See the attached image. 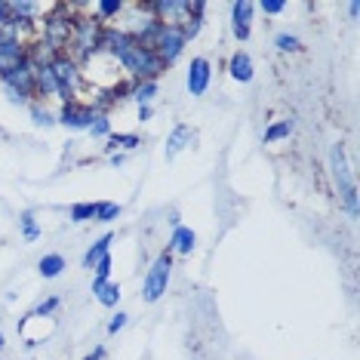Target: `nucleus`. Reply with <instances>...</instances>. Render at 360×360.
Returning <instances> with one entry per match:
<instances>
[{
  "label": "nucleus",
  "instance_id": "f704fd0d",
  "mask_svg": "<svg viewBox=\"0 0 360 360\" xmlns=\"http://www.w3.org/2000/svg\"><path fill=\"white\" fill-rule=\"evenodd\" d=\"M151 117H154V108H151V105H139V120H142V124H148Z\"/></svg>",
  "mask_w": 360,
  "mask_h": 360
},
{
  "label": "nucleus",
  "instance_id": "79ce46f5",
  "mask_svg": "<svg viewBox=\"0 0 360 360\" xmlns=\"http://www.w3.org/2000/svg\"><path fill=\"white\" fill-rule=\"evenodd\" d=\"M0 360H4V357H0Z\"/></svg>",
  "mask_w": 360,
  "mask_h": 360
},
{
  "label": "nucleus",
  "instance_id": "bb28decb",
  "mask_svg": "<svg viewBox=\"0 0 360 360\" xmlns=\"http://www.w3.org/2000/svg\"><path fill=\"white\" fill-rule=\"evenodd\" d=\"M120 212H124V207H120L117 200H99L96 203V222L99 225H111L120 219Z\"/></svg>",
  "mask_w": 360,
  "mask_h": 360
},
{
  "label": "nucleus",
  "instance_id": "412c9836",
  "mask_svg": "<svg viewBox=\"0 0 360 360\" xmlns=\"http://www.w3.org/2000/svg\"><path fill=\"white\" fill-rule=\"evenodd\" d=\"M139 145H142V139H139L136 133H111L108 139H105V154H127V151H136Z\"/></svg>",
  "mask_w": 360,
  "mask_h": 360
},
{
  "label": "nucleus",
  "instance_id": "4be33fe9",
  "mask_svg": "<svg viewBox=\"0 0 360 360\" xmlns=\"http://www.w3.org/2000/svg\"><path fill=\"white\" fill-rule=\"evenodd\" d=\"M111 243H114V231H105L99 240H93V247L84 252V268H86V271H93V265H96V262H99L102 256H108V252H111Z\"/></svg>",
  "mask_w": 360,
  "mask_h": 360
},
{
  "label": "nucleus",
  "instance_id": "2eb2a0df",
  "mask_svg": "<svg viewBox=\"0 0 360 360\" xmlns=\"http://www.w3.org/2000/svg\"><path fill=\"white\" fill-rule=\"evenodd\" d=\"M198 250V231L188 225H176L169 231V240H167V252L169 256H191Z\"/></svg>",
  "mask_w": 360,
  "mask_h": 360
},
{
  "label": "nucleus",
  "instance_id": "cd10ccee",
  "mask_svg": "<svg viewBox=\"0 0 360 360\" xmlns=\"http://www.w3.org/2000/svg\"><path fill=\"white\" fill-rule=\"evenodd\" d=\"M274 50L277 53H302L305 50V44H302L296 34H290V31H277L274 34Z\"/></svg>",
  "mask_w": 360,
  "mask_h": 360
},
{
  "label": "nucleus",
  "instance_id": "f3484780",
  "mask_svg": "<svg viewBox=\"0 0 360 360\" xmlns=\"http://www.w3.org/2000/svg\"><path fill=\"white\" fill-rule=\"evenodd\" d=\"M228 75H231V80H237V84H252V77H256V65H252L247 50L231 53V59H228Z\"/></svg>",
  "mask_w": 360,
  "mask_h": 360
},
{
  "label": "nucleus",
  "instance_id": "7ed1b4c3",
  "mask_svg": "<svg viewBox=\"0 0 360 360\" xmlns=\"http://www.w3.org/2000/svg\"><path fill=\"white\" fill-rule=\"evenodd\" d=\"M111 28H117L120 34L133 37L139 44L151 46L154 37H158V31H160V22H158V15L151 13V0H136V4H127L124 15H120Z\"/></svg>",
  "mask_w": 360,
  "mask_h": 360
},
{
  "label": "nucleus",
  "instance_id": "7c9ffc66",
  "mask_svg": "<svg viewBox=\"0 0 360 360\" xmlns=\"http://www.w3.org/2000/svg\"><path fill=\"white\" fill-rule=\"evenodd\" d=\"M86 133L93 136V139H108V136L114 133V129H111V117H108V114H96L93 127H89Z\"/></svg>",
  "mask_w": 360,
  "mask_h": 360
},
{
  "label": "nucleus",
  "instance_id": "423d86ee",
  "mask_svg": "<svg viewBox=\"0 0 360 360\" xmlns=\"http://www.w3.org/2000/svg\"><path fill=\"white\" fill-rule=\"evenodd\" d=\"M185 46H188V40H185L182 28H179V25H160L158 37H154V44H151V50L158 53V59L163 62V68H173V65L185 56Z\"/></svg>",
  "mask_w": 360,
  "mask_h": 360
},
{
  "label": "nucleus",
  "instance_id": "9d476101",
  "mask_svg": "<svg viewBox=\"0 0 360 360\" xmlns=\"http://www.w3.org/2000/svg\"><path fill=\"white\" fill-rule=\"evenodd\" d=\"M0 86H10V89L28 96V99L34 102V62H31V56L25 62L13 65L10 71H4V75H0Z\"/></svg>",
  "mask_w": 360,
  "mask_h": 360
},
{
  "label": "nucleus",
  "instance_id": "e433bc0d",
  "mask_svg": "<svg viewBox=\"0 0 360 360\" xmlns=\"http://www.w3.org/2000/svg\"><path fill=\"white\" fill-rule=\"evenodd\" d=\"M108 160H111V167H114V169H120V167L127 163V154H120V151H117V154H111Z\"/></svg>",
  "mask_w": 360,
  "mask_h": 360
},
{
  "label": "nucleus",
  "instance_id": "c85d7f7f",
  "mask_svg": "<svg viewBox=\"0 0 360 360\" xmlns=\"http://www.w3.org/2000/svg\"><path fill=\"white\" fill-rule=\"evenodd\" d=\"M68 219L75 225H84V222H96V203L93 200H84V203H75L68 210Z\"/></svg>",
  "mask_w": 360,
  "mask_h": 360
},
{
  "label": "nucleus",
  "instance_id": "1a4fd4ad",
  "mask_svg": "<svg viewBox=\"0 0 360 360\" xmlns=\"http://www.w3.org/2000/svg\"><path fill=\"white\" fill-rule=\"evenodd\" d=\"M212 84V62L207 56H194L191 62H188V71H185V89L191 99H200V96H207V89Z\"/></svg>",
  "mask_w": 360,
  "mask_h": 360
},
{
  "label": "nucleus",
  "instance_id": "20e7f679",
  "mask_svg": "<svg viewBox=\"0 0 360 360\" xmlns=\"http://www.w3.org/2000/svg\"><path fill=\"white\" fill-rule=\"evenodd\" d=\"M50 68H53L56 86H59V105L62 102L84 99V93H86L84 65L75 62L68 53H59V56H53V59H50Z\"/></svg>",
  "mask_w": 360,
  "mask_h": 360
},
{
  "label": "nucleus",
  "instance_id": "f03ea898",
  "mask_svg": "<svg viewBox=\"0 0 360 360\" xmlns=\"http://www.w3.org/2000/svg\"><path fill=\"white\" fill-rule=\"evenodd\" d=\"M102 31L105 25L89 13L86 4H77L75 13V25H71V44H68V56L75 62H89L96 53L102 50Z\"/></svg>",
  "mask_w": 360,
  "mask_h": 360
},
{
  "label": "nucleus",
  "instance_id": "9b49d317",
  "mask_svg": "<svg viewBox=\"0 0 360 360\" xmlns=\"http://www.w3.org/2000/svg\"><path fill=\"white\" fill-rule=\"evenodd\" d=\"M151 13L158 15L160 25H179L182 28L191 15V0H151Z\"/></svg>",
  "mask_w": 360,
  "mask_h": 360
},
{
  "label": "nucleus",
  "instance_id": "f8f14e48",
  "mask_svg": "<svg viewBox=\"0 0 360 360\" xmlns=\"http://www.w3.org/2000/svg\"><path fill=\"white\" fill-rule=\"evenodd\" d=\"M31 56V44H25V40L6 34V31H0V75L4 71H10L13 65L25 62Z\"/></svg>",
  "mask_w": 360,
  "mask_h": 360
},
{
  "label": "nucleus",
  "instance_id": "f257e3e1",
  "mask_svg": "<svg viewBox=\"0 0 360 360\" xmlns=\"http://www.w3.org/2000/svg\"><path fill=\"white\" fill-rule=\"evenodd\" d=\"M99 53H108L111 59L117 62V68L127 75L129 84H139V80H158L163 71H167L151 46L120 34V31L111 28V25L102 31V50Z\"/></svg>",
  "mask_w": 360,
  "mask_h": 360
},
{
  "label": "nucleus",
  "instance_id": "5701e85b",
  "mask_svg": "<svg viewBox=\"0 0 360 360\" xmlns=\"http://www.w3.org/2000/svg\"><path fill=\"white\" fill-rule=\"evenodd\" d=\"M292 129H296V120L292 117H283V120H274L271 127L262 133V142L265 145H274V142H283V139L292 136Z\"/></svg>",
  "mask_w": 360,
  "mask_h": 360
},
{
  "label": "nucleus",
  "instance_id": "58836bf2",
  "mask_svg": "<svg viewBox=\"0 0 360 360\" xmlns=\"http://www.w3.org/2000/svg\"><path fill=\"white\" fill-rule=\"evenodd\" d=\"M348 15H351V19H357V15H360V4H348Z\"/></svg>",
  "mask_w": 360,
  "mask_h": 360
},
{
  "label": "nucleus",
  "instance_id": "ea45409f",
  "mask_svg": "<svg viewBox=\"0 0 360 360\" xmlns=\"http://www.w3.org/2000/svg\"><path fill=\"white\" fill-rule=\"evenodd\" d=\"M4 348H6V335L0 333V351H4Z\"/></svg>",
  "mask_w": 360,
  "mask_h": 360
},
{
  "label": "nucleus",
  "instance_id": "2f4dec72",
  "mask_svg": "<svg viewBox=\"0 0 360 360\" xmlns=\"http://www.w3.org/2000/svg\"><path fill=\"white\" fill-rule=\"evenodd\" d=\"M111 271H114V259H111V252H108V256H102V259L93 265V277H99V281H111Z\"/></svg>",
  "mask_w": 360,
  "mask_h": 360
},
{
  "label": "nucleus",
  "instance_id": "39448f33",
  "mask_svg": "<svg viewBox=\"0 0 360 360\" xmlns=\"http://www.w3.org/2000/svg\"><path fill=\"white\" fill-rule=\"evenodd\" d=\"M169 277H173V256L163 250V252H158V256H154V262L148 265V271H145V281H142V302L154 305V302H160L163 296H167Z\"/></svg>",
  "mask_w": 360,
  "mask_h": 360
},
{
  "label": "nucleus",
  "instance_id": "a211bd4d",
  "mask_svg": "<svg viewBox=\"0 0 360 360\" xmlns=\"http://www.w3.org/2000/svg\"><path fill=\"white\" fill-rule=\"evenodd\" d=\"M86 6H89V13H93L105 28L114 25V22H117L120 15H124V10H127L124 0H93V4H86Z\"/></svg>",
  "mask_w": 360,
  "mask_h": 360
},
{
  "label": "nucleus",
  "instance_id": "4468645a",
  "mask_svg": "<svg viewBox=\"0 0 360 360\" xmlns=\"http://www.w3.org/2000/svg\"><path fill=\"white\" fill-rule=\"evenodd\" d=\"M31 62H34V96H37V102H50V99L59 102V86H56L50 62H44V59H31Z\"/></svg>",
  "mask_w": 360,
  "mask_h": 360
},
{
  "label": "nucleus",
  "instance_id": "473e14b6",
  "mask_svg": "<svg viewBox=\"0 0 360 360\" xmlns=\"http://www.w3.org/2000/svg\"><path fill=\"white\" fill-rule=\"evenodd\" d=\"M256 10H262L265 15H281L286 10V4H283V0H262Z\"/></svg>",
  "mask_w": 360,
  "mask_h": 360
},
{
  "label": "nucleus",
  "instance_id": "ddd939ff",
  "mask_svg": "<svg viewBox=\"0 0 360 360\" xmlns=\"http://www.w3.org/2000/svg\"><path fill=\"white\" fill-rule=\"evenodd\" d=\"M252 15H256V4H250V0L231 4V34L240 40V44H247L252 34Z\"/></svg>",
  "mask_w": 360,
  "mask_h": 360
},
{
  "label": "nucleus",
  "instance_id": "72a5a7b5",
  "mask_svg": "<svg viewBox=\"0 0 360 360\" xmlns=\"http://www.w3.org/2000/svg\"><path fill=\"white\" fill-rule=\"evenodd\" d=\"M127 323H129V314H127V311H117V314H114L111 321H108V335H117Z\"/></svg>",
  "mask_w": 360,
  "mask_h": 360
},
{
  "label": "nucleus",
  "instance_id": "aec40b11",
  "mask_svg": "<svg viewBox=\"0 0 360 360\" xmlns=\"http://www.w3.org/2000/svg\"><path fill=\"white\" fill-rule=\"evenodd\" d=\"M68 268V262H65L62 252H44L37 262V274L44 277V281H56V277H62V271Z\"/></svg>",
  "mask_w": 360,
  "mask_h": 360
},
{
  "label": "nucleus",
  "instance_id": "6e6552de",
  "mask_svg": "<svg viewBox=\"0 0 360 360\" xmlns=\"http://www.w3.org/2000/svg\"><path fill=\"white\" fill-rule=\"evenodd\" d=\"M96 120V111L93 105H86L84 99H75V102H62L59 111H56V124L71 129V133H86Z\"/></svg>",
  "mask_w": 360,
  "mask_h": 360
},
{
  "label": "nucleus",
  "instance_id": "b1692460",
  "mask_svg": "<svg viewBox=\"0 0 360 360\" xmlns=\"http://www.w3.org/2000/svg\"><path fill=\"white\" fill-rule=\"evenodd\" d=\"M19 228H22V240H25V243H34V240H40V237H44V228H40L34 210H25V212H22V216H19Z\"/></svg>",
  "mask_w": 360,
  "mask_h": 360
},
{
  "label": "nucleus",
  "instance_id": "c9c22d12",
  "mask_svg": "<svg viewBox=\"0 0 360 360\" xmlns=\"http://www.w3.org/2000/svg\"><path fill=\"white\" fill-rule=\"evenodd\" d=\"M6 22H10V4H6V0H0V28H4Z\"/></svg>",
  "mask_w": 360,
  "mask_h": 360
},
{
  "label": "nucleus",
  "instance_id": "0eeeda50",
  "mask_svg": "<svg viewBox=\"0 0 360 360\" xmlns=\"http://www.w3.org/2000/svg\"><path fill=\"white\" fill-rule=\"evenodd\" d=\"M330 176H333V185H335V194L339 200H345L348 194H357V182H354V169L348 163V151L342 142L330 145Z\"/></svg>",
  "mask_w": 360,
  "mask_h": 360
},
{
  "label": "nucleus",
  "instance_id": "c756f323",
  "mask_svg": "<svg viewBox=\"0 0 360 360\" xmlns=\"http://www.w3.org/2000/svg\"><path fill=\"white\" fill-rule=\"evenodd\" d=\"M59 296H46L44 302H37L34 308H31V317H37V321H44V317H53L56 311H59Z\"/></svg>",
  "mask_w": 360,
  "mask_h": 360
},
{
  "label": "nucleus",
  "instance_id": "6ab92c4d",
  "mask_svg": "<svg viewBox=\"0 0 360 360\" xmlns=\"http://www.w3.org/2000/svg\"><path fill=\"white\" fill-rule=\"evenodd\" d=\"M93 296L99 305L105 308H117V302H120V283L117 281H99V277H93Z\"/></svg>",
  "mask_w": 360,
  "mask_h": 360
},
{
  "label": "nucleus",
  "instance_id": "dca6fc26",
  "mask_svg": "<svg viewBox=\"0 0 360 360\" xmlns=\"http://www.w3.org/2000/svg\"><path fill=\"white\" fill-rule=\"evenodd\" d=\"M194 136H198V133H194L188 124H176L173 133H169V139H167V145H163V160H176L185 148H191Z\"/></svg>",
  "mask_w": 360,
  "mask_h": 360
},
{
  "label": "nucleus",
  "instance_id": "4c0bfd02",
  "mask_svg": "<svg viewBox=\"0 0 360 360\" xmlns=\"http://www.w3.org/2000/svg\"><path fill=\"white\" fill-rule=\"evenodd\" d=\"M89 357H96V360H105V345H96V348H93V354H89Z\"/></svg>",
  "mask_w": 360,
  "mask_h": 360
},
{
  "label": "nucleus",
  "instance_id": "393cba45",
  "mask_svg": "<svg viewBox=\"0 0 360 360\" xmlns=\"http://www.w3.org/2000/svg\"><path fill=\"white\" fill-rule=\"evenodd\" d=\"M28 114H31V124L40 127V129L59 127V124H56V114L46 108V102H31V105H28Z\"/></svg>",
  "mask_w": 360,
  "mask_h": 360
},
{
  "label": "nucleus",
  "instance_id": "a19ab883",
  "mask_svg": "<svg viewBox=\"0 0 360 360\" xmlns=\"http://www.w3.org/2000/svg\"><path fill=\"white\" fill-rule=\"evenodd\" d=\"M84 360H96V357H84Z\"/></svg>",
  "mask_w": 360,
  "mask_h": 360
},
{
  "label": "nucleus",
  "instance_id": "a878e982",
  "mask_svg": "<svg viewBox=\"0 0 360 360\" xmlns=\"http://www.w3.org/2000/svg\"><path fill=\"white\" fill-rule=\"evenodd\" d=\"M154 96H158V80H139L129 86V99L136 105H151Z\"/></svg>",
  "mask_w": 360,
  "mask_h": 360
}]
</instances>
